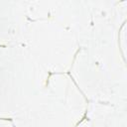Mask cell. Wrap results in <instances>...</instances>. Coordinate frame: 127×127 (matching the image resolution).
I'll list each match as a JSON object with an SVG mask.
<instances>
[{
  "instance_id": "obj_1",
  "label": "cell",
  "mask_w": 127,
  "mask_h": 127,
  "mask_svg": "<svg viewBox=\"0 0 127 127\" xmlns=\"http://www.w3.org/2000/svg\"><path fill=\"white\" fill-rule=\"evenodd\" d=\"M0 120H6V121L8 120V121H11V122L13 121V119H12V118H0Z\"/></svg>"
}]
</instances>
